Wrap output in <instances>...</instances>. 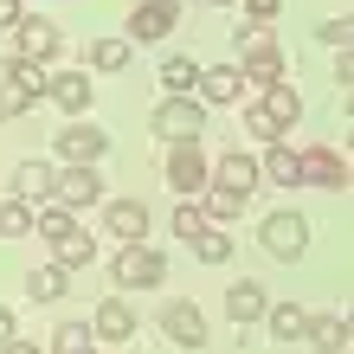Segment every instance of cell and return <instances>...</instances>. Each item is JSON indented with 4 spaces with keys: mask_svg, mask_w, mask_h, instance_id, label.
<instances>
[{
    "mask_svg": "<svg viewBox=\"0 0 354 354\" xmlns=\"http://www.w3.org/2000/svg\"><path fill=\"white\" fill-rule=\"evenodd\" d=\"M297 161H303V187H322V194H342L348 187V161H342V149H328V142L303 149Z\"/></svg>",
    "mask_w": 354,
    "mask_h": 354,
    "instance_id": "10",
    "label": "cell"
},
{
    "mask_svg": "<svg viewBox=\"0 0 354 354\" xmlns=\"http://www.w3.org/2000/svg\"><path fill=\"white\" fill-rule=\"evenodd\" d=\"M194 258H200V264H225V258H232V239H225V225L206 219V232L194 239Z\"/></svg>",
    "mask_w": 354,
    "mask_h": 354,
    "instance_id": "30",
    "label": "cell"
},
{
    "mask_svg": "<svg viewBox=\"0 0 354 354\" xmlns=\"http://www.w3.org/2000/svg\"><path fill=\"white\" fill-rule=\"evenodd\" d=\"M239 77L258 84V91L283 77V52H277V39H270V26H258V19L239 32Z\"/></svg>",
    "mask_w": 354,
    "mask_h": 354,
    "instance_id": "1",
    "label": "cell"
},
{
    "mask_svg": "<svg viewBox=\"0 0 354 354\" xmlns=\"http://www.w3.org/2000/svg\"><path fill=\"white\" fill-rule=\"evenodd\" d=\"M0 239H32V206L26 200H0Z\"/></svg>",
    "mask_w": 354,
    "mask_h": 354,
    "instance_id": "29",
    "label": "cell"
},
{
    "mask_svg": "<svg viewBox=\"0 0 354 354\" xmlns=\"http://www.w3.org/2000/svg\"><path fill=\"white\" fill-rule=\"evenodd\" d=\"M155 136L161 142H200L206 136V103L200 97H161L155 103Z\"/></svg>",
    "mask_w": 354,
    "mask_h": 354,
    "instance_id": "4",
    "label": "cell"
},
{
    "mask_svg": "<svg viewBox=\"0 0 354 354\" xmlns=\"http://www.w3.org/2000/svg\"><path fill=\"white\" fill-rule=\"evenodd\" d=\"M129 39H122V32H110V39H97V46H91V71H122V65H129Z\"/></svg>",
    "mask_w": 354,
    "mask_h": 354,
    "instance_id": "27",
    "label": "cell"
},
{
    "mask_svg": "<svg viewBox=\"0 0 354 354\" xmlns=\"http://www.w3.org/2000/svg\"><path fill=\"white\" fill-rule=\"evenodd\" d=\"M46 97H58V110L84 116L91 97H97V84H91V71H52V77H46Z\"/></svg>",
    "mask_w": 354,
    "mask_h": 354,
    "instance_id": "14",
    "label": "cell"
},
{
    "mask_svg": "<svg viewBox=\"0 0 354 354\" xmlns=\"http://www.w3.org/2000/svg\"><path fill=\"white\" fill-rule=\"evenodd\" d=\"M110 155V136L97 129V122H71V129H58V168H71V161H103Z\"/></svg>",
    "mask_w": 354,
    "mask_h": 354,
    "instance_id": "11",
    "label": "cell"
},
{
    "mask_svg": "<svg viewBox=\"0 0 354 354\" xmlns=\"http://www.w3.org/2000/svg\"><path fill=\"white\" fill-rule=\"evenodd\" d=\"M200 194H206V200H200V213L213 219V225H232V219L245 213V194H232V187H219V180H206Z\"/></svg>",
    "mask_w": 354,
    "mask_h": 354,
    "instance_id": "21",
    "label": "cell"
},
{
    "mask_svg": "<svg viewBox=\"0 0 354 354\" xmlns=\"http://www.w3.org/2000/svg\"><path fill=\"white\" fill-rule=\"evenodd\" d=\"M239 7H245V13H252V19H258V26H270V19H277V13H283V0H239Z\"/></svg>",
    "mask_w": 354,
    "mask_h": 354,
    "instance_id": "34",
    "label": "cell"
},
{
    "mask_svg": "<svg viewBox=\"0 0 354 354\" xmlns=\"http://www.w3.org/2000/svg\"><path fill=\"white\" fill-rule=\"evenodd\" d=\"M206 7H239V0H206Z\"/></svg>",
    "mask_w": 354,
    "mask_h": 354,
    "instance_id": "38",
    "label": "cell"
},
{
    "mask_svg": "<svg viewBox=\"0 0 354 354\" xmlns=\"http://www.w3.org/2000/svg\"><path fill=\"white\" fill-rule=\"evenodd\" d=\"M213 180H219V187H232V194H245V200H252V187L264 180V174H258V155H239V149H232V155H219V168H213Z\"/></svg>",
    "mask_w": 354,
    "mask_h": 354,
    "instance_id": "19",
    "label": "cell"
},
{
    "mask_svg": "<svg viewBox=\"0 0 354 354\" xmlns=\"http://www.w3.org/2000/svg\"><path fill=\"white\" fill-rule=\"evenodd\" d=\"M213 180V161L200 155V142H168V187L174 194H200Z\"/></svg>",
    "mask_w": 354,
    "mask_h": 354,
    "instance_id": "8",
    "label": "cell"
},
{
    "mask_svg": "<svg viewBox=\"0 0 354 354\" xmlns=\"http://www.w3.org/2000/svg\"><path fill=\"white\" fill-rule=\"evenodd\" d=\"M264 322H270V335H277V342H303L309 309H303V303H270V309H264Z\"/></svg>",
    "mask_w": 354,
    "mask_h": 354,
    "instance_id": "24",
    "label": "cell"
},
{
    "mask_svg": "<svg viewBox=\"0 0 354 354\" xmlns=\"http://www.w3.org/2000/svg\"><path fill=\"white\" fill-rule=\"evenodd\" d=\"M13 58H32V65H58V52H65V32H58V19H46V13H19L13 19Z\"/></svg>",
    "mask_w": 354,
    "mask_h": 354,
    "instance_id": "2",
    "label": "cell"
},
{
    "mask_svg": "<svg viewBox=\"0 0 354 354\" xmlns=\"http://www.w3.org/2000/svg\"><path fill=\"white\" fill-rule=\"evenodd\" d=\"M46 348L52 354H84V348H97V335H91V322H65V328H52Z\"/></svg>",
    "mask_w": 354,
    "mask_h": 354,
    "instance_id": "31",
    "label": "cell"
},
{
    "mask_svg": "<svg viewBox=\"0 0 354 354\" xmlns=\"http://www.w3.org/2000/svg\"><path fill=\"white\" fill-rule=\"evenodd\" d=\"M303 342H316L322 354H348V322H342V316H309Z\"/></svg>",
    "mask_w": 354,
    "mask_h": 354,
    "instance_id": "25",
    "label": "cell"
},
{
    "mask_svg": "<svg viewBox=\"0 0 354 354\" xmlns=\"http://www.w3.org/2000/svg\"><path fill=\"white\" fill-rule=\"evenodd\" d=\"M239 91H245L239 65H213V71H200V77H194V97L206 103V110H225V103H239Z\"/></svg>",
    "mask_w": 354,
    "mask_h": 354,
    "instance_id": "13",
    "label": "cell"
},
{
    "mask_svg": "<svg viewBox=\"0 0 354 354\" xmlns=\"http://www.w3.org/2000/svg\"><path fill=\"white\" fill-rule=\"evenodd\" d=\"M19 13H26V7H19V0H0V26H13Z\"/></svg>",
    "mask_w": 354,
    "mask_h": 354,
    "instance_id": "37",
    "label": "cell"
},
{
    "mask_svg": "<svg viewBox=\"0 0 354 354\" xmlns=\"http://www.w3.org/2000/svg\"><path fill=\"white\" fill-rule=\"evenodd\" d=\"M348 32H354V26H348V19H328V26H322L316 39H322V46H335V52H342V46H348Z\"/></svg>",
    "mask_w": 354,
    "mask_h": 354,
    "instance_id": "35",
    "label": "cell"
},
{
    "mask_svg": "<svg viewBox=\"0 0 354 354\" xmlns=\"http://www.w3.org/2000/svg\"><path fill=\"white\" fill-rule=\"evenodd\" d=\"M168 225H174V239L194 245V239L206 232V213H200V206H174V219H168Z\"/></svg>",
    "mask_w": 354,
    "mask_h": 354,
    "instance_id": "33",
    "label": "cell"
},
{
    "mask_svg": "<svg viewBox=\"0 0 354 354\" xmlns=\"http://www.w3.org/2000/svg\"><path fill=\"white\" fill-rule=\"evenodd\" d=\"M258 103H264V110L283 122V129L303 116V97H297V84H283V77H277V84H264V97H258Z\"/></svg>",
    "mask_w": 354,
    "mask_h": 354,
    "instance_id": "26",
    "label": "cell"
},
{
    "mask_svg": "<svg viewBox=\"0 0 354 354\" xmlns=\"http://www.w3.org/2000/svg\"><path fill=\"white\" fill-rule=\"evenodd\" d=\"M245 136H258V142H283V122L264 110V103H252V110H245Z\"/></svg>",
    "mask_w": 354,
    "mask_h": 354,
    "instance_id": "32",
    "label": "cell"
},
{
    "mask_svg": "<svg viewBox=\"0 0 354 354\" xmlns=\"http://www.w3.org/2000/svg\"><path fill=\"white\" fill-rule=\"evenodd\" d=\"M52 180H58L52 161H19V168H13V200H26V206L52 200Z\"/></svg>",
    "mask_w": 354,
    "mask_h": 354,
    "instance_id": "16",
    "label": "cell"
},
{
    "mask_svg": "<svg viewBox=\"0 0 354 354\" xmlns=\"http://www.w3.org/2000/svg\"><path fill=\"white\" fill-rule=\"evenodd\" d=\"M194 77H200V65H194V58H168V65H161V91H168V97H194Z\"/></svg>",
    "mask_w": 354,
    "mask_h": 354,
    "instance_id": "28",
    "label": "cell"
},
{
    "mask_svg": "<svg viewBox=\"0 0 354 354\" xmlns=\"http://www.w3.org/2000/svg\"><path fill=\"white\" fill-rule=\"evenodd\" d=\"M258 245H264L270 258L297 264V258L309 252V219H303V213H270V219L258 225Z\"/></svg>",
    "mask_w": 354,
    "mask_h": 354,
    "instance_id": "5",
    "label": "cell"
},
{
    "mask_svg": "<svg viewBox=\"0 0 354 354\" xmlns=\"http://www.w3.org/2000/svg\"><path fill=\"white\" fill-rule=\"evenodd\" d=\"M103 225H110V239H149V206H136V200H110L103 206Z\"/></svg>",
    "mask_w": 354,
    "mask_h": 354,
    "instance_id": "17",
    "label": "cell"
},
{
    "mask_svg": "<svg viewBox=\"0 0 354 354\" xmlns=\"http://www.w3.org/2000/svg\"><path fill=\"white\" fill-rule=\"evenodd\" d=\"M7 91H19L26 103H39L46 97V65H32V58H7V77H0Z\"/></svg>",
    "mask_w": 354,
    "mask_h": 354,
    "instance_id": "22",
    "label": "cell"
},
{
    "mask_svg": "<svg viewBox=\"0 0 354 354\" xmlns=\"http://www.w3.org/2000/svg\"><path fill=\"white\" fill-rule=\"evenodd\" d=\"M91 335H97V348H122V342L136 335V309L122 303V297H103L97 316H91Z\"/></svg>",
    "mask_w": 354,
    "mask_h": 354,
    "instance_id": "12",
    "label": "cell"
},
{
    "mask_svg": "<svg viewBox=\"0 0 354 354\" xmlns=\"http://www.w3.org/2000/svg\"><path fill=\"white\" fill-rule=\"evenodd\" d=\"M258 174H264L270 187H303V161H297V149H283V142H264Z\"/></svg>",
    "mask_w": 354,
    "mask_h": 354,
    "instance_id": "18",
    "label": "cell"
},
{
    "mask_svg": "<svg viewBox=\"0 0 354 354\" xmlns=\"http://www.w3.org/2000/svg\"><path fill=\"white\" fill-rule=\"evenodd\" d=\"M174 26H180V0H142L129 13V26H122V39L129 46H161Z\"/></svg>",
    "mask_w": 354,
    "mask_h": 354,
    "instance_id": "6",
    "label": "cell"
},
{
    "mask_svg": "<svg viewBox=\"0 0 354 354\" xmlns=\"http://www.w3.org/2000/svg\"><path fill=\"white\" fill-rule=\"evenodd\" d=\"M65 290H71V270H65V264H39L32 277H26V297H32V303H58Z\"/></svg>",
    "mask_w": 354,
    "mask_h": 354,
    "instance_id": "23",
    "label": "cell"
},
{
    "mask_svg": "<svg viewBox=\"0 0 354 354\" xmlns=\"http://www.w3.org/2000/svg\"><path fill=\"white\" fill-rule=\"evenodd\" d=\"M52 200L58 206H97L103 200V174H97V161H71V168H58V180H52Z\"/></svg>",
    "mask_w": 354,
    "mask_h": 354,
    "instance_id": "7",
    "label": "cell"
},
{
    "mask_svg": "<svg viewBox=\"0 0 354 354\" xmlns=\"http://www.w3.org/2000/svg\"><path fill=\"white\" fill-rule=\"evenodd\" d=\"M110 270H116V283H122V290H161V283H168V258H161L149 239H129V245L116 252Z\"/></svg>",
    "mask_w": 354,
    "mask_h": 354,
    "instance_id": "3",
    "label": "cell"
},
{
    "mask_svg": "<svg viewBox=\"0 0 354 354\" xmlns=\"http://www.w3.org/2000/svg\"><path fill=\"white\" fill-rule=\"evenodd\" d=\"M13 335H19V322H13V309H7V303H0V348H7Z\"/></svg>",
    "mask_w": 354,
    "mask_h": 354,
    "instance_id": "36",
    "label": "cell"
},
{
    "mask_svg": "<svg viewBox=\"0 0 354 354\" xmlns=\"http://www.w3.org/2000/svg\"><path fill=\"white\" fill-rule=\"evenodd\" d=\"M91 258H97V239H91V232H77V225L52 239V264H65V270H84Z\"/></svg>",
    "mask_w": 354,
    "mask_h": 354,
    "instance_id": "20",
    "label": "cell"
},
{
    "mask_svg": "<svg viewBox=\"0 0 354 354\" xmlns=\"http://www.w3.org/2000/svg\"><path fill=\"white\" fill-rule=\"evenodd\" d=\"M161 342H174V348L194 354V348H206L213 335H206V316H200L194 303H161Z\"/></svg>",
    "mask_w": 354,
    "mask_h": 354,
    "instance_id": "9",
    "label": "cell"
},
{
    "mask_svg": "<svg viewBox=\"0 0 354 354\" xmlns=\"http://www.w3.org/2000/svg\"><path fill=\"white\" fill-rule=\"evenodd\" d=\"M264 309H270V297H264V283H252V277H239L232 290H225V316H232L239 328H252V322H264Z\"/></svg>",
    "mask_w": 354,
    "mask_h": 354,
    "instance_id": "15",
    "label": "cell"
}]
</instances>
